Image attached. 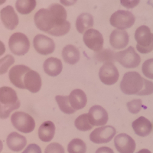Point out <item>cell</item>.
<instances>
[{"instance_id":"cell-24","label":"cell","mask_w":153,"mask_h":153,"mask_svg":"<svg viewBox=\"0 0 153 153\" xmlns=\"http://www.w3.org/2000/svg\"><path fill=\"white\" fill-rule=\"evenodd\" d=\"M94 17L90 13H82L76 20V28L79 33H85L94 26Z\"/></svg>"},{"instance_id":"cell-36","label":"cell","mask_w":153,"mask_h":153,"mask_svg":"<svg viewBox=\"0 0 153 153\" xmlns=\"http://www.w3.org/2000/svg\"><path fill=\"white\" fill-rule=\"evenodd\" d=\"M142 71L146 77L153 80V58L147 60L143 63Z\"/></svg>"},{"instance_id":"cell-1","label":"cell","mask_w":153,"mask_h":153,"mask_svg":"<svg viewBox=\"0 0 153 153\" xmlns=\"http://www.w3.org/2000/svg\"><path fill=\"white\" fill-rule=\"evenodd\" d=\"M144 87V78L135 71L127 72L120 83V88L126 95H137Z\"/></svg>"},{"instance_id":"cell-29","label":"cell","mask_w":153,"mask_h":153,"mask_svg":"<svg viewBox=\"0 0 153 153\" xmlns=\"http://www.w3.org/2000/svg\"><path fill=\"white\" fill-rule=\"evenodd\" d=\"M56 102L58 104L60 110L64 113L66 114H73L75 113L76 110L71 107L70 104L69 96H61L57 95L55 97Z\"/></svg>"},{"instance_id":"cell-40","label":"cell","mask_w":153,"mask_h":153,"mask_svg":"<svg viewBox=\"0 0 153 153\" xmlns=\"http://www.w3.org/2000/svg\"><path fill=\"white\" fill-rule=\"evenodd\" d=\"M22 153H42V149L37 144H30Z\"/></svg>"},{"instance_id":"cell-20","label":"cell","mask_w":153,"mask_h":153,"mask_svg":"<svg viewBox=\"0 0 153 153\" xmlns=\"http://www.w3.org/2000/svg\"><path fill=\"white\" fill-rule=\"evenodd\" d=\"M70 104L75 110H81L87 105V98L86 94L80 89L74 90L69 95Z\"/></svg>"},{"instance_id":"cell-31","label":"cell","mask_w":153,"mask_h":153,"mask_svg":"<svg viewBox=\"0 0 153 153\" xmlns=\"http://www.w3.org/2000/svg\"><path fill=\"white\" fill-rule=\"evenodd\" d=\"M74 125L78 130L83 131V132L91 130L93 128V126L91 125L89 120L88 114H86V113L80 115L75 120Z\"/></svg>"},{"instance_id":"cell-41","label":"cell","mask_w":153,"mask_h":153,"mask_svg":"<svg viewBox=\"0 0 153 153\" xmlns=\"http://www.w3.org/2000/svg\"><path fill=\"white\" fill-rule=\"evenodd\" d=\"M95 153H114V152L110 147L103 146V147H100V148L98 149Z\"/></svg>"},{"instance_id":"cell-6","label":"cell","mask_w":153,"mask_h":153,"mask_svg":"<svg viewBox=\"0 0 153 153\" xmlns=\"http://www.w3.org/2000/svg\"><path fill=\"white\" fill-rule=\"evenodd\" d=\"M34 21L39 30L48 33L55 26V19L49 9H41L35 13Z\"/></svg>"},{"instance_id":"cell-11","label":"cell","mask_w":153,"mask_h":153,"mask_svg":"<svg viewBox=\"0 0 153 153\" xmlns=\"http://www.w3.org/2000/svg\"><path fill=\"white\" fill-rule=\"evenodd\" d=\"M33 45L37 52L42 55H48L52 54L55 49V44L54 41L44 35H38L35 37Z\"/></svg>"},{"instance_id":"cell-39","label":"cell","mask_w":153,"mask_h":153,"mask_svg":"<svg viewBox=\"0 0 153 153\" xmlns=\"http://www.w3.org/2000/svg\"><path fill=\"white\" fill-rule=\"evenodd\" d=\"M140 2V0H120V3L126 9H133Z\"/></svg>"},{"instance_id":"cell-23","label":"cell","mask_w":153,"mask_h":153,"mask_svg":"<svg viewBox=\"0 0 153 153\" xmlns=\"http://www.w3.org/2000/svg\"><path fill=\"white\" fill-rule=\"evenodd\" d=\"M55 134V126L51 121H46L38 129V137L45 143H48L53 139Z\"/></svg>"},{"instance_id":"cell-22","label":"cell","mask_w":153,"mask_h":153,"mask_svg":"<svg viewBox=\"0 0 153 153\" xmlns=\"http://www.w3.org/2000/svg\"><path fill=\"white\" fill-rule=\"evenodd\" d=\"M20 102L17 94L9 87H0V103L3 105H15Z\"/></svg>"},{"instance_id":"cell-35","label":"cell","mask_w":153,"mask_h":153,"mask_svg":"<svg viewBox=\"0 0 153 153\" xmlns=\"http://www.w3.org/2000/svg\"><path fill=\"white\" fill-rule=\"evenodd\" d=\"M128 110L132 114H136L139 113L143 106V102L140 99H134L127 103Z\"/></svg>"},{"instance_id":"cell-25","label":"cell","mask_w":153,"mask_h":153,"mask_svg":"<svg viewBox=\"0 0 153 153\" xmlns=\"http://www.w3.org/2000/svg\"><path fill=\"white\" fill-rule=\"evenodd\" d=\"M80 54L78 48L72 45L65 46L62 51V57L68 65H75L80 60Z\"/></svg>"},{"instance_id":"cell-26","label":"cell","mask_w":153,"mask_h":153,"mask_svg":"<svg viewBox=\"0 0 153 153\" xmlns=\"http://www.w3.org/2000/svg\"><path fill=\"white\" fill-rule=\"evenodd\" d=\"M48 9L55 19L56 25L54 27L61 25L67 21V11L62 5L58 3L51 4Z\"/></svg>"},{"instance_id":"cell-4","label":"cell","mask_w":153,"mask_h":153,"mask_svg":"<svg viewBox=\"0 0 153 153\" xmlns=\"http://www.w3.org/2000/svg\"><path fill=\"white\" fill-rule=\"evenodd\" d=\"M136 21V17L131 12L118 10L112 14L110 22L112 26L117 29L125 30L132 26Z\"/></svg>"},{"instance_id":"cell-32","label":"cell","mask_w":153,"mask_h":153,"mask_svg":"<svg viewBox=\"0 0 153 153\" xmlns=\"http://www.w3.org/2000/svg\"><path fill=\"white\" fill-rule=\"evenodd\" d=\"M70 29H71V23L68 21H66L61 25H58V26L53 28L49 31L48 34L51 35H53V36H63V35H65L66 34H68L69 32Z\"/></svg>"},{"instance_id":"cell-37","label":"cell","mask_w":153,"mask_h":153,"mask_svg":"<svg viewBox=\"0 0 153 153\" xmlns=\"http://www.w3.org/2000/svg\"><path fill=\"white\" fill-rule=\"evenodd\" d=\"M45 153H65V149L61 144L52 143L49 144L45 150Z\"/></svg>"},{"instance_id":"cell-43","label":"cell","mask_w":153,"mask_h":153,"mask_svg":"<svg viewBox=\"0 0 153 153\" xmlns=\"http://www.w3.org/2000/svg\"><path fill=\"white\" fill-rule=\"evenodd\" d=\"M5 52V45H4L3 42L0 41V56H2Z\"/></svg>"},{"instance_id":"cell-2","label":"cell","mask_w":153,"mask_h":153,"mask_svg":"<svg viewBox=\"0 0 153 153\" xmlns=\"http://www.w3.org/2000/svg\"><path fill=\"white\" fill-rule=\"evenodd\" d=\"M136 48L142 54H148L153 51V34L146 25H142L135 32Z\"/></svg>"},{"instance_id":"cell-5","label":"cell","mask_w":153,"mask_h":153,"mask_svg":"<svg viewBox=\"0 0 153 153\" xmlns=\"http://www.w3.org/2000/svg\"><path fill=\"white\" fill-rule=\"evenodd\" d=\"M9 47L14 54L22 56L28 53L30 42L26 35L20 32H16L11 35L9 41Z\"/></svg>"},{"instance_id":"cell-28","label":"cell","mask_w":153,"mask_h":153,"mask_svg":"<svg viewBox=\"0 0 153 153\" xmlns=\"http://www.w3.org/2000/svg\"><path fill=\"white\" fill-rule=\"evenodd\" d=\"M94 57V59L100 62L114 63L117 61V53L110 49H102L98 52H96Z\"/></svg>"},{"instance_id":"cell-17","label":"cell","mask_w":153,"mask_h":153,"mask_svg":"<svg viewBox=\"0 0 153 153\" xmlns=\"http://www.w3.org/2000/svg\"><path fill=\"white\" fill-rule=\"evenodd\" d=\"M24 85L32 94L38 93L42 87V78L38 72L30 70L24 77Z\"/></svg>"},{"instance_id":"cell-19","label":"cell","mask_w":153,"mask_h":153,"mask_svg":"<svg viewBox=\"0 0 153 153\" xmlns=\"http://www.w3.org/2000/svg\"><path fill=\"white\" fill-rule=\"evenodd\" d=\"M6 143L9 149L13 152H20L27 144L26 138L16 132H11L6 139Z\"/></svg>"},{"instance_id":"cell-46","label":"cell","mask_w":153,"mask_h":153,"mask_svg":"<svg viewBox=\"0 0 153 153\" xmlns=\"http://www.w3.org/2000/svg\"><path fill=\"white\" fill-rule=\"evenodd\" d=\"M148 4L153 7V0H149V1H148Z\"/></svg>"},{"instance_id":"cell-14","label":"cell","mask_w":153,"mask_h":153,"mask_svg":"<svg viewBox=\"0 0 153 153\" xmlns=\"http://www.w3.org/2000/svg\"><path fill=\"white\" fill-rule=\"evenodd\" d=\"M30 68L25 65H16L10 69L9 73V80L15 87L19 89H25L24 85V77Z\"/></svg>"},{"instance_id":"cell-13","label":"cell","mask_w":153,"mask_h":153,"mask_svg":"<svg viewBox=\"0 0 153 153\" xmlns=\"http://www.w3.org/2000/svg\"><path fill=\"white\" fill-rule=\"evenodd\" d=\"M88 118L93 126H101L107 123L108 113L103 107L95 105L89 110Z\"/></svg>"},{"instance_id":"cell-15","label":"cell","mask_w":153,"mask_h":153,"mask_svg":"<svg viewBox=\"0 0 153 153\" xmlns=\"http://www.w3.org/2000/svg\"><path fill=\"white\" fill-rule=\"evenodd\" d=\"M0 17L4 26L9 30H14L19 25V20L14 8L7 5L0 11Z\"/></svg>"},{"instance_id":"cell-44","label":"cell","mask_w":153,"mask_h":153,"mask_svg":"<svg viewBox=\"0 0 153 153\" xmlns=\"http://www.w3.org/2000/svg\"><path fill=\"white\" fill-rule=\"evenodd\" d=\"M137 153H152L151 151H149V149H141L140 151L138 152Z\"/></svg>"},{"instance_id":"cell-18","label":"cell","mask_w":153,"mask_h":153,"mask_svg":"<svg viewBox=\"0 0 153 153\" xmlns=\"http://www.w3.org/2000/svg\"><path fill=\"white\" fill-rule=\"evenodd\" d=\"M132 126L135 133L141 137H146L149 136L152 130V123L144 117H139L135 121H133Z\"/></svg>"},{"instance_id":"cell-3","label":"cell","mask_w":153,"mask_h":153,"mask_svg":"<svg viewBox=\"0 0 153 153\" xmlns=\"http://www.w3.org/2000/svg\"><path fill=\"white\" fill-rule=\"evenodd\" d=\"M11 122L17 130L23 133L31 132L35 128V120L24 112H15L11 117Z\"/></svg>"},{"instance_id":"cell-10","label":"cell","mask_w":153,"mask_h":153,"mask_svg":"<svg viewBox=\"0 0 153 153\" xmlns=\"http://www.w3.org/2000/svg\"><path fill=\"white\" fill-rule=\"evenodd\" d=\"M83 39L86 46L95 52H98L103 48V37L97 30L93 28L87 30L84 34Z\"/></svg>"},{"instance_id":"cell-21","label":"cell","mask_w":153,"mask_h":153,"mask_svg":"<svg viewBox=\"0 0 153 153\" xmlns=\"http://www.w3.org/2000/svg\"><path fill=\"white\" fill-rule=\"evenodd\" d=\"M44 71L51 76H57L61 73L63 69L62 62L56 57H49L43 65Z\"/></svg>"},{"instance_id":"cell-34","label":"cell","mask_w":153,"mask_h":153,"mask_svg":"<svg viewBox=\"0 0 153 153\" xmlns=\"http://www.w3.org/2000/svg\"><path fill=\"white\" fill-rule=\"evenodd\" d=\"M19 107H20V102L15 105H11V106L0 103V119H2V120L7 119L13 110H17Z\"/></svg>"},{"instance_id":"cell-8","label":"cell","mask_w":153,"mask_h":153,"mask_svg":"<svg viewBox=\"0 0 153 153\" xmlns=\"http://www.w3.org/2000/svg\"><path fill=\"white\" fill-rule=\"evenodd\" d=\"M117 133V130L112 126H106L97 128L90 135V139L96 144L110 143Z\"/></svg>"},{"instance_id":"cell-45","label":"cell","mask_w":153,"mask_h":153,"mask_svg":"<svg viewBox=\"0 0 153 153\" xmlns=\"http://www.w3.org/2000/svg\"><path fill=\"white\" fill-rule=\"evenodd\" d=\"M2 149H3V144H2V142L0 140V152H2Z\"/></svg>"},{"instance_id":"cell-47","label":"cell","mask_w":153,"mask_h":153,"mask_svg":"<svg viewBox=\"0 0 153 153\" xmlns=\"http://www.w3.org/2000/svg\"><path fill=\"white\" fill-rule=\"evenodd\" d=\"M5 2H6V0H0V5H3Z\"/></svg>"},{"instance_id":"cell-42","label":"cell","mask_w":153,"mask_h":153,"mask_svg":"<svg viewBox=\"0 0 153 153\" xmlns=\"http://www.w3.org/2000/svg\"><path fill=\"white\" fill-rule=\"evenodd\" d=\"M77 0H60V2L64 6H71L74 5Z\"/></svg>"},{"instance_id":"cell-27","label":"cell","mask_w":153,"mask_h":153,"mask_svg":"<svg viewBox=\"0 0 153 153\" xmlns=\"http://www.w3.org/2000/svg\"><path fill=\"white\" fill-rule=\"evenodd\" d=\"M36 0H17L16 9L22 15L30 14L36 7Z\"/></svg>"},{"instance_id":"cell-33","label":"cell","mask_w":153,"mask_h":153,"mask_svg":"<svg viewBox=\"0 0 153 153\" xmlns=\"http://www.w3.org/2000/svg\"><path fill=\"white\" fill-rule=\"evenodd\" d=\"M15 63L14 57L7 54L0 59V75L4 74L8 71L9 68Z\"/></svg>"},{"instance_id":"cell-9","label":"cell","mask_w":153,"mask_h":153,"mask_svg":"<svg viewBox=\"0 0 153 153\" xmlns=\"http://www.w3.org/2000/svg\"><path fill=\"white\" fill-rule=\"evenodd\" d=\"M99 77L103 84L113 85L118 81L120 74L113 63H104L100 69Z\"/></svg>"},{"instance_id":"cell-38","label":"cell","mask_w":153,"mask_h":153,"mask_svg":"<svg viewBox=\"0 0 153 153\" xmlns=\"http://www.w3.org/2000/svg\"><path fill=\"white\" fill-rule=\"evenodd\" d=\"M152 94H153V83L152 81H149L148 80L144 79V87H143L142 91H140L137 95L147 96Z\"/></svg>"},{"instance_id":"cell-16","label":"cell","mask_w":153,"mask_h":153,"mask_svg":"<svg viewBox=\"0 0 153 153\" xmlns=\"http://www.w3.org/2000/svg\"><path fill=\"white\" fill-rule=\"evenodd\" d=\"M129 37L125 30L115 29L112 31L110 36V42L114 49L120 50L128 45Z\"/></svg>"},{"instance_id":"cell-30","label":"cell","mask_w":153,"mask_h":153,"mask_svg":"<svg viewBox=\"0 0 153 153\" xmlns=\"http://www.w3.org/2000/svg\"><path fill=\"white\" fill-rule=\"evenodd\" d=\"M68 153H86V143L80 139H74L70 142L68 146Z\"/></svg>"},{"instance_id":"cell-7","label":"cell","mask_w":153,"mask_h":153,"mask_svg":"<svg viewBox=\"0 0 153 153\" xmlns=\"http://www.w3.org/2000/svg\"><path fill=\"white\" fill-rule=\"evenodd\" d=\"M117 61L126 68H136L140 65L141 58L134 48L130 46L117 53Z\"/></svg>"},{"instance_id":"cell-12","label":"cell","mask_w":153,"mask_h":153,"mask_svg":"<svg viewBox=\"0 0 153 153\" xmlns=\"http://www.w3.org/2000/svg\"><path fill=\"white\" fill-rule=\"evenodd\" d=\"M114 145L120 153H133L136 149V142L126 133L118 134L114 139Z\"/></svg>"}]
</instances>
